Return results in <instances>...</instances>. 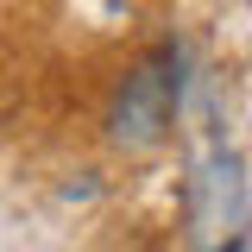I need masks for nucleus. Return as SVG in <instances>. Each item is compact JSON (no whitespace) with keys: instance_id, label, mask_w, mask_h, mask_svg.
Returning a JSON list of instances; mask_svg holds the SVG:
<instances>
[{"instance_id":"1","label":"nucleus","mask_w":252,"mask_h":252,"mask_svg":"<svg viewBox=\"0 0 252 252\" xmlns=\"http://www.w3.org/2000/svg\"><path fill=\"white\" fill-rule=\"evenodd\" d=\"M170 107H177V76H170V57H152L139 63L132 76L120 82L114 107H107V132L114 145H158L164 126H170Z\"/></svg>"}]
</instances>
